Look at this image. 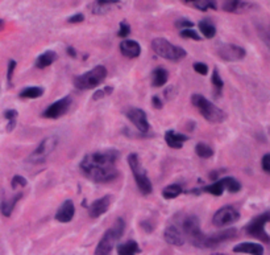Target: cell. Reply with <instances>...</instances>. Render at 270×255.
I'll return each instance as SVG.
<instances>
[{"mask_svg":"<svg viewBox=\"0 0 270 255\" xmlns=\"http://www.w3.org/2000/svg\"><path fill=\"white\" fill-rule=\"evenodd\" d=\"M117 160H119V152L115 149L97 151L87 153L82 159L79 168L83 176L87 177L89 180L99 184H106L113 181L119 176Z\"/></svg>","mask_w":270,"mask_h":255,"instance_id":"cell-1","label":"cell"},{"mask_svg":"<svg viewBox=\"0 0 270 255\" xmlns=\"http://www.w3.org/2000/svg\"><path fill=\"white\" fill-rule=\"evenodd\" d=\"M191 103L195 109L199 110V113L202 114V117L209 121L211 123H221L225 121L227 118V114L224 113L221 109L214 105L213 102H210L209 99L205 98L203 95L201 94H193L191 97Z\"/></svg>","mask_w":270,"mask_h":255,"instance_id":"cell-2","label":"cell"},{"mask_svg":"<svg viewBox=\"0 0 270 255\" xmlns=\"http://www.w3.org/2000/svg\"><path fill=\"white\" fill-rule=\"evenodd\" d=\"M124 221L121 218H117L112 228H109L105 233V236L102 237L99 241L97 249H95V255H111L112 250L115 248L116 242L120 240V237L124 233Z\"/></svg>","mask_w":270,"mask_h":255,"instance_id":"cell-3","label":"cell"},{"mask_svg":"<svg viewBox=\"0 0 270 255\" xmlns=\"http://www.w3.org/2000/svg\"><path fill=\"white\" fill-rule=\"evenodd\" d=\"M152 49L157 56H160L162 59L169 60V61H173V63H178L187 56L183 48L173 45L170 41L162 39V37H157L152 41Z\"/></svg>","mask_w":270,"mask_h":255,"instance_id":"cell-4","label":"cell"},{"mask_svg":"<svg viewBox=\"0 0 270 255\" xmlns=\"http://www.w3.org/2000/svg\"><path fill=\"white\" fill-rule=\"evenodd\" d=\"M182 233L183 236L189 240V242L191 245H194L195 248L203 249L205 246L206 236L202 233L201 230V224H199V218L194 214H187V216L183 218L181 225Z\"/></svg>","mask_w":270,"mask_h":255,"instance_id":"cell-5","label":"cell"},{"mask_svg":"<svg viewBox=\"0 0 270 255\" xmlns=\"http://www.w3.org/2000/svg\"><path fill=\"white\" fill-rule=\"evenodd\" d=\"M107 77V69L103 65H98L93 67L85 74L78 75L74 78V86L77 87L78 90H91L99 86Z\"/></svg>","mask_w":270,"mask_h":255,"instance_id":"cell-6","label":"cell"},{"mask_svg":"<svg viewBox=\"0 0 270 255\" xmlns=\"http://www.w3.org/2000/svg\"><path fill=\"white\" fill-rule=\"evenodd\" d=\"M128 164H129V168H131L132 175H133V179H135L140 192L143 194H151L153 191V185H152V181L149 180L147 172L141 167L139 156L136 153H131L128 156Z\"/></svg>","mask_w":270,"mask_h":255,"instance_id":"cell-7","label":"cell"},{"mask_svg":"<svg viewBox=\"0 0 270 255\" xmlns=\"http://www.w3.org/2000/svg\"><path fill=\"white\" fill-rule=\"evenodd\" d=\"M57 144H58L57 136L45 137V139L37 145V148L31 153V156H29L28 161L32 163V164H43L44 161L47 160L48 157L53 153L54 149L57 148Z\"/></svg>","mask_w":270,"mask_h":255,"instance_id":"cell-8","label":"cell"},{"mask_svg":"<svg viewBox=\"0 0 270 255\" xmlns=\"http://www.w3.org/2000/svg\"><path fill=\"white\" fill-rule=\"evenodd\" d=\"M270 222V212H265L260 216L255 217L253 220L247 225L245 228V232H247L248 236L253 237V238H257V240L263 241V242H269L270 238L269 236L265 232V224Z\"/></svg>","mask_w":270,"mask_h":255,"instance_id":"cell-9","label":"cell"},{"mask_svg":"<svg viewBox=\"0 0 270 255\" xmlns=\"http://www.w3.org/2000/svg\"><path fill=\"white\" fill-rule=\"evenodd\" d=\"M240 220V212L235 206H223L220 208L217 212L214 214L213 217V224L215 225L216 228H225V226H229V225L235 224Z\"/></svg>","mask_w":270,"mask_h":255,"instance_id":"cell-10","label":"cell"},{"mask_svg":"<svg viewBox=\"0 0 270 255\" xmlns=\"http://www.w3.org/2000/svg\"><path fill=\"white\" fill-rule=\"evenodd\" d=\"M217 55L224 61L236 63V61H241L243 59H245L247 52H245L244 48L239 47V45H235V44H224V45H221L219 48Z\"/></svg>","mask_w":270,"mask_h":255,"instance_id":"cell-11","label":"cell"},{"mask_svg":"<svg viewBox=\"0 0 270 255\" xmlns=\"http://www.w3.org/2000/svg\"><path fill=\"white\" fill-rule=\"evenodd\" d=\"M71 103H73V101H71L70 97H65V98L58 99V101L52 103L51 106L44 111L43 117L48 119L61 118V117H63V115L69 111V109L71 107Z\"/></svg>","mask_w":270,"mask_h":255,"instance_id":"cell-12","label":"cell"},{"mask_svg":"<svg viewBox=\"0 0 270 255\" xmlns=\"http://www.w3.org/2000/svg\"><path fill=\"white\" fill-rule=\"evenodd\" d=\"M236 236H237L236 229H225V230H220V232L215 233L213 236H206L203 249H214L224 244V242H227V241L232 240V238H235Z\"/></svg>","mask_w":270,"mask_h":255,"instance_id":"cell-13","label":"cell"},{"mask_svg":"<svg viewBox=\"0 0 270 255\" xmlns=\"http://www.w3.org/2000/svg\"><path fill=\"white\" fill-rule=\"evenodd\" d=\"M125 115L140 132L147 133L149 131L151 126H149V121H148V115L145 114V111L141 109H129Z\"/></svg>","mask_w":270,"mask_h":255,"instance_id":"cell-14","label":"cell"},{"mask_svg":"<svg viewBox=\"0 0 270 255\" xmlns=\"http://www.w3.org/2000/svg\"><path fill=\"white\" fill-rule=\"evenodd\" d=\"M163 240L169 245L173 246H182L185 244V236L178 226L175 225H169L163 230Z\"/></svg>","mask_w":270,"mask_h":255,"instance_id":"cell-15","label":"cell"},{"mask_svg":"<svg viewBox=\"0 0 270 255\" xmlns=\"http://www.w3.org/2000/svg\"><path fill=\"white\" fill-rule=\"evenodd\" d=\"M109 205H111V197L109 196H105L101 197V198H98L93 202V204L90 205L89 208V214L91 218H99L101 216H103L109 208Z\"/></svg>","mask_w":270,"mask_h":255,"instance_id":"cell-16","label":"cell"},{"mask_svg":"<svg viewBox=\"0 0 270 255\" xmlns=\"http://www.w3.org/2000/svg\"><path fill=\"white\" fill-rule=\"evenodd\" d=\"M74 214H75V206L71 200H66L63 204L58 208L57 213H55V220L62 224H67L73 220Z\"/></svg>","mask_w":270,"mask_h":255,"instance_id":"cell-17","label":"cell"},{"mask_svg":"<svg viewBox=\"0 0 270 255\" xmlns=\"http://www.w3.org/2000/svg\"><path fill=\"white\" fill-rule=\"evenodd\" d=\"M120 52L127 59H137L141 55V47L135 40H123L120 43Z\"/></svg>","mask_w":270,"mask_h":255,"instance_id":"cell-18","label":"cell"},{"mask_svg":"<svg viewBox=\"0 0 270 255\" xmlns=\"http://www.w3.org/2000/svg\"><path fill=\"white\" fill-rule=\"evenodd\" d=\"M187 139H189L187 135H185V133L175 132V131H173V129H170V131H166L165 132L166 144L169 145L170 148H174V149L182 148V145H183V143H185Z\"/></svg>","mask_w":270,"mask_h":255,"instance_id":"cell-19","label":"cell"},{"mask_svg":"<svg viewBox=\"0 0 270 255\" xmlns=\"http://www.w3.org/2000/svg\"><path fill=\"white\" fill-rule=\"evenodd\" d=\"M252 7L251 3L245 0H225L223 4V9L229 13H243Z\"/></svg>","mask_w":270,"mask_h":255,"instance_id":"cell-20","label":"cell"},{"mask_svg":"<svg viewBox=\"0 0 270 255\" xmlns=\"http://www.w3.org/2000/svg\"><path fill=\"white\" fill-rule=\"evenodd\" d=\"M235 253L251 255H264V248L259 244H252V242H244V244L236 245L233 248Z\"/></svg>","mask_w":270,"mask_h":255,"instance_id":"cell-21","label":"cell"},{"mask_svg":"<svg viewBox=\"0 0 270 255\" xmlns=\"http://www.w3.org/2000/svg\"><path fill=\"white\" fill-rule=\"evenodd\" d=\"M55 61H57V53L54 51H48L36 60V66L39 69H45V67L51 66Z\"/></svg>","mask_w":270,"mask_h":255,"instance_id":"cell-22","label":"cell"},{"mask_svg":"<svg viewBox=\"0 0 270 255\" xmlns=\"http://www.w3.org/2000/svg\"><path fill=\"white\" fill-rule=\"evenodd\" d=\"M21 197H23V194L19 193V194H16L15 197H12L9 200L1 201V204H0V212H1V214H3L4 217L11 216L12 212H13V209H15L16 204L19 202Z\"/></svg>","mask_w":270,"mask_h":255,"instance_id":"cell-23","label":"cell"},{"mask_svg":"<svg viewBox=\"0 0 270 255\" xmlns=\"http://www.w3.org/2000/svg\"><path fill=\"white\" fill-rule=\"evenodd\" d=\"M140 253V248L135 241H128L125 244L117 246V254L119 255H136Z\"/></svg>","mask_w":270,"mask_h":255,"instance_id":"cell-24","label":"cell"},{"mask_svg":"<svg viewBox=\"0 0 270 255\" xmlns=\"http://www.w3.org/2000/svg\"><path fill=\"white\" fill-rule=\"evenodd\" d=\"M152 82H153V86L155 87H161L163 86L166 82H167V78H169V74L167 71L163 69V67H157L153 70V75H152Z\"/></svg>","mask_w":270,"mask_h":255,"instance_id":"cell-25","label":"cell"},{"mask_svg":"<svg viewBox=\"0 0 270 255\" xmlns=\"http://www.w3.org/2000/svg\"><path fill=\"white\" fill-rule=\"evenodd\" d=\"M198 27H199V31L206 39H213L216 35V28L213 23H210L209 20H202L198 23Z\"/></svg>","mask_w":270,"mask_h":255,"instance_id":"cell-26","label":"cell"},{"mask_svg":"<svg viewBox=\"0 0 270 255\" xmlns=\"http://www.w3.org/2000/svg\"><path fill=\"white\" fill-rule=\"evenodd\" d=\"M44 94V89L40 86H31L20 91V98L24 99H36L40 98Z\"/></svg>","mask_w":270,"mask_h":255,"instance_id":"cell-27","label":"cell"},{"mask_svg":"<svg viewBox=\"0 0 270 255\" xmlns=\"http://www.w3.org/2000/svg\"><path fill=\"white\" fill-rule=\"evenodd\" d=\"M183 192V189L179 184H170L167 185L166 188H163L162 191V196L166 200H173V198H177L181 193Z\"/></svg>","mask_w":270,"mask_h":255,"instance_id":"cell-28","label":"cell"},{"mask_svg":"<svg viewBox=\"0 0 270 255\" xmlns=\"http://www.w3.org/2000/svg\"><path fill=\"white\" fill-rule=\"evenodd\" d=\"M120 0H95V4L93 5L94 13H105L112 4H117Z\"/></svg>","mask_w":270,"mask_h":255,"instance_id":"cell-29","label":"cell"},{"mask_svg":"<svg viewBox=\"0 0 270 255\" xmlns=\"http://www.w3.org/2000/svg\"><path fill=\"white\" fill-rule=\"evenodd\" d=\"M195 152L202 159H210V157L214 156V149L206 143H198L195 145Z\"/></svg>","mask_w":270,"mask_h":255,"instance_id":"cell-30","label":"cell"},{"mask_svg":"<svg viewBox=\"0 0 270 255\" xmlns=\"http://www.w3.org/2000/svg\"><path fill=\"white\" fill-rule=\"evenodd\" d=\"M221 180H223L224 188L227 189L228 192H231V193L240 192L241 184H240L239 181L236 180L235 177H224V179H221Z\"/></svg>","mask_w":270,"mask_h":255,"instance_id":"cell-31","label":"cell"},{"mask_svg":"<svg viewBox=\"0 0 270 255\" xmlns=\"http://www.w3.org/2000/svg\"><path fill=\"white\" fill-rule=\"evenodd\" d=\"M203 191L207 193H210V194H213V196H221L224 191H225V188H224L223 180L220 179V180L215 181L214 184L209 185V187H206Z\"/></svg>","mask_w":270,"mask_h":255,"instance_id":"cell-32","label":"cell"},{"mask_svg":"<svg viewBox=\"0 0 270 255\" xmlns=\"http://www.w3.org/2000/svg\"><path fill=\"white\" fill-rule=\"evenodd\" d=\"M195 3V8H198L199 11H209V9H217V4L216 0H197Z\"/></svg>","mask_w":270,"mask_h":255,"instance_id":"cell-33","label":"cell"},{"mask_svg":"<svg viewBox=\"0 0 270 255\" xmlns=\"http://www.w3.org/2000/svg\"><path fill=\"white\" fill-rule=\"evenodd\" d=\"M211 81H213V85L215 86L216 91H217V93L220 94V91H221V89H223V86H224V82H223V79H221V77H220L217 69H214Z\"/></svg>","mask_w":270,"mask_h":255,"instance_id":"cell-34","label":"cell"},{"mask_svg":"<svg viewBox=\"0 0 270 255\" xmlns=\"http://www.w3.org/2000/svg\"><path fill=\"white\" fill-rule=\"evenodd\" d=\"M179 35H181V37H183V39H191V40H195V41H201V36L198 35V32L194 31L193 28H189V29H182Z\"/></svg>","mask_w":270,"mask_h":255,"instance_id":"cell-35","label":"cell"},{"mask_svg":"<svg viewBox=\"0 0 270 255\" xmlns=\"http://www.w3.org/2000/svg\"><path fill=\"white\" fill-rule=\"evenodd\" d=\"M111 93H113V87L112 86H107L105 89H102V90H98L97 93H94L93 101H101V99L108 97Z\"/></svg>","mask_w":270,"mask_h":255,"instance_id":"cell-36","label":"cell"},{"mask_svg":"<svg viewBox=\"0 0 270 255\" xmlns=\"http://www.w3.org/2000/svg\"><path fill=\"white\" fill-rule=\"evenodd\" d=\"M27 184H28L27 179L24 176H20V175L13 176V179H12L11 181L12 188H24V187H27Z\"/></svg>","mask_w":270,"mask_h":255,"instance_id":"cell-37","label":"cell"},{"mask_svg":"<svg viewBox=\"0 0 270 255\" xmlns=\"http://www.w3.org/2000/svg\"><path fill=\"white\" fill-rule=\"evenodd\" d=\"M129 33H131V27H129V24L125 23V21H121V23H120L119 32H117V36L125 40V37H127Z\"/></svg>","mask_w":270,"mask_h":255,"instance_id":"cell-38","label":"cell"},{"mask_svg":"<svg viewBox=\"0 0 270 255\" xmlns=\"http://www.w3.org/2000/svg\"><path fill=\"white\" fill-rule=\"evenodd\" d=\"M16 69V61L15 60H9V63H8V70H7V81L8 85L12 86V77H13V71Z\"/></svg>","mask_w":270,"mask_h":255,"instance_id":"cell-39","label":"cell"},{"mask_svg":"<svg viewBox=\"0 0 270 255\" xmlns=\"http://www.w3.org/2000/svg\"><path fill=\"white\" fill-rule=\"evenodd\" d=\"M193 67H194V70L197 71L198 74H201V75H207V74H209V66H207L206 64L195 63L193 65Z\"/></svg>","mask_w":270,"mask_h":255,"instance_id":"cell-40","label":"cell"},{"mask_svg":"<svg viewBox=\"0 0 270 255\" xmlns=\"http://www.w3.org/2000/svg\"><path fill=\"white\" fill-rule=\"evenodd\" d=\"M175 27L179 28V29H189V28L194 27V23L187 19H179L175 21Z\"/></svg>","mask_w":270,"mask_h":255,"instance_id":"cell-41","label":"cell"},{"mask_svg":"<svg viewBox=\"0 0 270 255\" xmlns=\"http://www.w3.org/2000/svg\"><path fill=\"white\" fill-rule=\"evenodd\" d=\"M261 165H263V169L265 172L270 173V153L264 155L263 160H261Z\"/></svg>","mask_w":270,"mask_h":255,"instance_id":"cell-42","label":"cell"},{"mask_svg":"<svg viewBox=\"0 0 270 255\" xmlns=\"http://www.w3.org/2000/svg\"><path fill=\"white\" fill-rule=\"evenodd\" d=\"M83 20H85V15H83V13H75V15H73L71 17H69L67 21L71 24H78V23H82Z\"/></svg>","mask_w":270,"mask_h":255,"instance_id":"cell-43","label":"cell"},{"mask_svg":"<svg viewBox=\"0 0 270 255\" xmlns=\"http://www.w3.org/2000/svg\"><path fill=\"white\" fill-rule=\"evenodd\" d=\"M16 117H17V111L16 110H7L4 113V118L8 119V121H15Z\"/></svg>","mask_w":270,"mask_h":255,"instance_id":"cell-44","label":"cell"},{"mask_svg":"<svg viewBox=\"0 0 270 255\" xmlns=\"http://www.w3.org/2000/svg\"><path fill=\"white\" fill-rule=\"evenodd\" d=\"M152 103H153V107L157 109V110L162 109V106H163V105H162V101L159 97H153V98H152Z\"/></svg>","mask_w":270,"mask_h":255,"instance_id":"cell-45","label":"cell"},{"mask_svg":"<svg viewBox=\"0 0 270 255\" xmlns=\"http://www.w3.org/2000/svg\"><path fill=\"white\" fill-rule=\"evenodd\" d=\"M67 55L70 56V57H73V59H75L77 57V52H75V49L71 47L67 48Z\"/></svg>","mask_w":270,"mask_h":255,"instance_id":"cell-46","label":"cell"},{"mask_svg":"<svg viewBox=\"0 0 270 255\" xmlns=\"http://www.w3.org/2000/svg\"><path fill=\"white\" fill-rule=\"evenodd\" d=\"M4 27H5V23H4V20H1V19H0V32L3 31V29H4Z\"/></svg>","mask_w":270,"mask_h":255,"instance_id":"cell-47","label":"cell"},{"mask_svg":"<svg viewBox=\"0 0 270 255\" xmlns=\"http://www.w3.org/2000/svg\"><path fill=\"white\" fill-rule=\"evenodd\" d=\"M182 1H185V3H193V1H197V0H182Z\"/></svg>","mask_w":270,"mask_h":255,"instance_id":"cell-48","label":"cell"},{"mask_svg":"<svg viewBox=\"0 0 270 255\" xmlns=\"http://www.w3.org/2000/svg\"><path fill=\"white\" fill-rule=\"evenodd\" d=\"M268 43H269V45H270V31H269V33H268V40H267Z\"/></svg>","mask_w":270,"mask_h":255,"instance_id":"cell-49","label":"cell"},{"mask_svg":"<svg viewBox=\"0 0 270 255\" xmlns=\"http://www.w3.org/2000/svg\"><path fill=\"white\" fill-rule=\"evenodd\" d=\"M214 255H223V254H214Z\"/></svg>","mask_w":270,"mask_h":255,"instance_id":"cell-50","label":"cell"}]
</instances>
